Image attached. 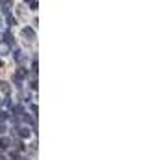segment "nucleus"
Wrapping results in <instances>:
<instances>
[{"mask_svg": "<svg viewBox=\"0 0 148 160\" xmlns=\"http://www.w3.org/2000/svg\"><path fill=\"white\" fill-rule=\"evenodd\" d=\"M15 134H19L21 138H30L32 130H30L28 127H19V128H15Z\"/></svg>", "mask_w": 148, "mask_h": 160, "instance_id": "1", "label": "nucleus"}, {"mask_svg": "<svg viewBox=\"0 0 148 160\" xmlns=\"http://www.w3.org/2000/svg\"><path fill=\"white\" fill-rule=\"evenodd\" d=\"M0 8H2V11H4L6 15H9V13H11L13 4H11V0H0Z\"/></svg>", "mask_w": 148, "mask_h": 160, "instance_id": "2", "label": "nucleus"}, {"mask_svg": "<svg viewBox=\"0 0 148 160\" xmlns=\"http://www.w3.org/2000/svg\"><path fill=\"white\" fill-rule=\"evenodd\" d=\"M22 36H24L28 41H34V39H35V32H34L32 28H22Z\"/></svg>", "mask_w": 148, "mask_h": 160, "instance_id": "3", "label": "nucleus"}, {"mask_svg": "<svg viewBox=\"0 0 148 160\" xmlns=\"http://www.w3.org/2000/svg\"><path fill=\"white\" fill-rule=\"evenodd\" d=\"M15 77H17V80H22V78H26V77H28V71L21 67V69H19V71L15 73Z\"/></svg>", "mask_w": 148, "mask_h": 160, "instance_id": "4", "label": "nucleus"}, {"mask_svg": "<svg viewBox=\"0 0 148 160\" xmlns=\"http://www.w3.org/2000/svg\"><path fill=\"white\" fill-rule=\"evenodd\" d=\"M22 114H24L22 106H19V104H17V106H13V118H21Z\"/></svg>", "mask_w": 148, "mask_h": 160, "instance_id": "5", "label": "nucleus"}, {"mask_svg": "<svg viewBox=\"0 0 148 160\" xmlns=\"http://www.w3.org/2000/svg\"><path fill=\"white\" fill-rule=\"evenodd\" d=\"M9 52V45L6 41H0V54H7Z\"/></svg>", "mask_w": 148, "mask_h": 160, "instance_id": "6", "label": "nucleus"}, {"mask_svg": "<svg viewBox=\"0 0 148 160\" xmlns=\"http://www.w3.org/2000/svg\"><path fill=\"white\" fill-rule=\"evenodd\" d=\"M9 147V140H6V138H0V153L2 151H6Z\"/></svg>", "mask_w": 148, "mask_h": 160, "instance_id": "7", "label": "nucleus"}, {"mask_svg": "<svg viewBox=\"0 0 148 160\" xmlns=\"http://www.w3.org/2000/svg\"><path fill=\"white\" fill-rule=\"evenodd\" d=\"M4 38H6V43H7V45H9V47H11V45H15V39H13V36H11V34H9V32H6V34H4Z\"/></svg>", "mask_w": 148, "mask_h": 160, "instance_id": "8", "label": "nucleus"}, {"mask_svg": "<svg viewBox=\"0 0 148 160\" xmlns=\"http://www.w3.org/2000/svg\"><path fill=\"white\" fill-rule=\"evenodd\" d=\"M0 89H2L6 95H9V91H11V88H9V84H7V82H0Z\"/></svg>", "mask_w": 148, "mask_h": 160, "instance_id": "9", "label": "nucleus"}, {"mask_svg": "<svg viewBox=\"0 0 148 160\" xmlns=\"http://www.w3.org/2000/svg\"><path fill=\"white\" fill-rule=\"evenodd\" d=\"M7 24H9V26H13V24H17V19H13L11 15H7Z\"/></svg>", "mask_w": 148, "mask_h": 160, "instance_id": "10", "label": "nucleus"}, {"mask_svg": "<svg viewBox=\"0 0 148 160\" xmlns=\"http://www.w3.org/2000/svg\"><path fill=\"white\" fill-rule=\"evenodd\" d=\"M37 67H39V65H37V58H34V62H32V71H34V73H37Z\"/></svg>", "mask_w": 148, "mask_h": 160, "instance_id": "11", "label": "nucleus"}, {"mask_svg": "<svg viewBox=\"0 0 148 160\" xmlns=\"http://www.w3.org/2000/svg\"><path fill=\"white\" fill-rule=\"evenodd\" d=\"M6 119H7V112L0 110V121H6Z\"/></svg>", "mask_w": 148, "mask_h": 160, "instance_id": "12", "label": "nucleus"}, {"mask_svg": "<svg viewBox=\"0 0 148 160\" xmlns=\"http://www.w3.org/2000/svg\"><path fill=\"white\" fill-rule=\"evenodd\" d=\"M6 130H7V128H6V123H4V121H0V134H4Z\"/></svg>", "mask_w": 148, "mask_h": 160, "instance_id": "13", "label": "nucleus"}, {"mask_svg": "<svg viewBox=\"0 0 148 160\" xmlns=\"http://www.w3.org/2000/svg\"><path fill=\"white\" fill-rule=\"evenodd\" d=\"M32 112H34V116H37V104H32Z\"/></svg>", "mask_w": 148, "mask_h": 160, "instance_id": "14", "label": "nucleus"}, {"mask_svg": "<svg viewBox=\"0 0 148 160\" xmlns=\"http://www.w3.org/2000/svg\"><path fill=\"white\" fill-rule=\"evenodd\" d=\"M0 160H7V158H6V157H4V155H2V153H0Z\"/></svg>", "mask_w": 148, "mask_h": 160, "instance_id": "15", "label": "nucleus"}, {"mask_svg": "<svg viewBox=\"0 0 148 160\" xmlns=\"http://www.w3.org/2000/svg\"><path fill=\"white\" fill-rule=\"evenodd\" d=\"M0 67H4V62H2V60H0Z\"/></svg>", "mask_w": 148, "mask_h": 160, "instance_id": "16", "label": "nucleus"}, {"mask_svg": "<svg viewBox=\"0 0 148 160\" xmlns=\"http://www.w3.org/2000/svg\"><path fill=\"white\" fill-rule=\"evenodd\" d=\"M32 2H34V0H26V4H32Z\"/></svg>", "mask_w": 148, "mask_h": 160, "instance_id": "17", "label": "nucleus"}, {"mask_svg": "<svg viewBox=\"0 0 148 160\" xmlns=\"http://www.w3.org/2000/svg\"><path fill=\"white\" fill-rule=\"evenodd\" d=\"M0 104H2V97H0Z\"/></svg>", "mask_w": 148, "mask_h": 160, "instance_id": "18", "label": "nucleus"}]
</instances>
